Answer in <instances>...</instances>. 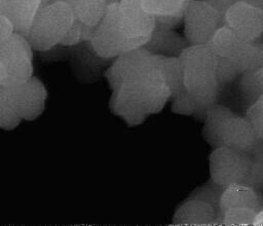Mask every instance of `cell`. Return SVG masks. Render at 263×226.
Returning a JSON list of instances; mask_svg holds the SVG:
<instances>
[{
    "label": "cell",
    "instance_id": "obj_1",
    "mask_svg": "<svg viewBox=\"0 0 263 226\" xmlns=\"http://www.w3.org/2000/svg\"><path fill=\"white\" fill-rule=\"evenodd\" d=\"M163 58L140 47L115 58L105 72L111 88L110 110L127 125L142 124L172 99Z\"/></svg>",
    "mask_w": 263,
    "mask_h": 226
},
{
    "label": "cell",
    "instance_id": "obj_2",
    "mask_svg": "<svg viewBox=\"0 0 263 226\" xmlns=\"http://www.w3.org/2000/svg\"><path fill=\"white\" fill-rule=\"evenodd\" d=\"M156 27V18L143 6L142 0H120L107 5L106 12L95 27L89 45L105 60L115 59L144 47Z\"/></svg>",
    "mask_w": 263,
    "mask_h": 226
},
{
    "label": "cell",
    "instance_id": "obj_3",
    "mask_svg": "<svg viewBox=\"0 0 263 226\" xmlns=\"http://www.w3.org/2000/svg\"><path fill=\"white\" fill-rule=\"evenodd\" d=\"M185 90L195 101L198 109L215 104L220 83L216 70L219 56L210 43L188 44L178 56Z\"/></svg>",
    "mask_w": 263,
    "mask_h": 226
},
{
    "label": "cell",
    "instance_id": "obj_4",
    "mask_svg": "<svg viewBox=\"0 0 263 226\" xmlns=\"http://www.w3.org/2000/svg\"><path fill=\"white\" fill-rule=\"evenodd\" d=\"M203 137L214 148L226 146L250 153L258 142L246 117L235 115L224 106L213 104L205 109Z\"/></svg>",
    "mask_w": 263,
    "mask_h": 226
},
{
    "label": "cell",
    "instance_id": "obj_5",
    "mask_svg": "<svg viewBox=\"0 0 263 226\" xmlns=\"http://www.w3.org/2000/svg\"><path fill=\"white\" fill-rule=\"evenodd\" d=\"M75 20L72 9L66 2L51 0L40 7L26 37L34 50H50L60 45Z\"/></svg>",
    "mask_w": 263,
    "mask_h": 226
},
{
    "label": "cell",
    "instance_id": "obj_6",
    "mask_svg": "<svg viewBox=\"0 0 263 226\" xmlns=\"http://www.w3.org/2000/svg\"><path fill=\"white\" fill-rule=\"evenodd\" d=\"M33 51L28 38L18 32L0 44V61L5 70V76L0 84L12 86L34 76Z\"/></svg>",
    "mask_w": 263,
    "mask_h": 226
},
{
    "label": "cell",
    "instance_id": "obj_7",
    "mask_svg": "<svg viewBox=\"0 0 263 226\" xmlns=\"http://www.w3.org/2000/svg\"><path fill=\"white\" fill-rule=\"evenodd\" d=\"M251 164L250 153L220 146L214 148L209 158L211 181L222 188L245 183Z\"/></svg>",
    "mask_w": 263,
    "mask_h": 226
},
{
    "label": "cell",
    "instance_id": "obj_8",
    "mask_svg": "<svg viewBox=\"0 0 263 226\" xmlns=\"http://www.w3.org/2000/svg\"><path fill=\"white\" fill-rule=\"evenodd\" d=\"M184 38L188 44H205L223 26L219 14L203 0H191L184 16Z\"/></svg>",
    "mask_w": 263,
    "mask_h": 226
},
{
    "label": "cell",
    "instance_id": "obj_9",
    "mask_svg": "<svg viewBox=\"0 0 263 226\" xmlns=\"http://www.w3.org/2000/svg\"><path fill=\"white\" fill-rule=\"evenodd\" d=\"M6 87L14 110L22 121L35 120L43 113L47 89L38 77L32 76L26 82Z\"/></svg>",
    "mask_w": 263,
    "mask_h": 226
},
{
    "label": "cell",
    "instance_id": "obj_10",
    "mask_svg": "<svg viewBox=\"0 0 263 226\" xmlns=\"http://www.w3.org/2000/svg\"><path fill=\"white\" fill-rule=\"evenodd\" d=\"M224 25L241 39L256 42L263 33V9L234 2L225 14Z\"/></svg>",
    "mask_w": 263,
    "mask_h": 226
},
{
    "label": "cell",
    "instance_id": "obj_11",
    "mask_svg": "<svg viewBox=\"0 0 263 226\" xmlns=\"http://www.w3.org/2000/svg\"><path fill=\"white\" fill-rule=\"evenodd\" d=\"M221 214L218 206L202 199L189 197L176 210L174 225H212L220 224Z\"/></svg>",
    "mask_w": 263,
    "mask_h": 226
},
{
    "label": "cell",
    "instance_id": "obj_12",
    "mask_svg": "<svg viewBox=\"0 0 263 226\" xmlns=\"http://www.w3.org/2000/svg\"><path fill=\"white\" fill-rule=\"evenodd\" d=\"M230 208H249L259 212L263 209V192L245 183L229 185L223 188L220 196V214Z\"/></svg>",
    "mask_w": 263,
    "mask_h": 226
},
{
    "label": "cell",
    "instance_id": "obj_13",
    "mask_svg": "<svg viewBox=\"0 0 263 226\" xmlns=\"http://www.w3.org/2000/svg\"><path fill=\"white\" fill-rule=\"evenodd\" d=\"M191 0H142L144 8L155 16L158 25L176 28L183 22L184 12Z\"/></svg>",
    "mask_w": 263,
    "mask_h": 226
},
{
    "label": "cell",
    "instance_id": "obj_14",
    "mask_svg": "<svg viewBox=\"0 0 263 226\" xmlns=\"http://www.w3.org/2000/svg\"><path fill=\"white\" fill-rule=\"evenodd\" d=\"M187 45L188 43L186 39L176 33L172 28H167L156 23V27L151 38L144 47L155 54L179 56Z\"/></svg>",
    "mask_w": 263,
    "mask_h": 226
},
{
    "label": "cell",
    "instance_id": "obj_15",
    "mask_svg": "<svg viewBox=\"0 0 263 226\" xmlns=\"http://www.w3.org/2000/svg\"><path fill=\"white\" fill-rule=\"evenodd\" d=\"M43 0H6L3 13L12 22L15 32L27 35Z\"/></svg>",
    "mask_w": 263,
    "mask_h": 226
},
{
    "label": "cell",
    "instance_id": "obj_16",
    "mask_svg": "<svg viewBox=\"0 0 263 226\" xmlns=\"http://www.w3.org/2000/svg\"><path fill=\"white\" fill-rule=\"evenodd\" d=\"M72 9L75 18L84 25L96 27L103 18L107 4L104 0H61Z\"/></svg>",
    "mask_w": 263,
    "mask_h": 226
},
{
    "label": "cell",
    "instance_id": "obj_17",
    "mask_svg": "<svg viewBox=\"0 0 263 226\" xmlns=\"http://www.w3.org/2000/svg\"><path fill=\"white\" fill-rule=\"evenodd\" d=\"M251 164L249 174L245 181L255 189L263 192V141L258 140L255 147L250 152Z\"/></svg>",
    "mask_w": 263,
    "mask_h": 226
},
{
    "label": "cell",
    "instance_id": "obj_18",
    "mask_svg": "<svg viewBox=\"0 0 263 226\" xmlns=\"http://www.w3.org/2000/svg\"><path fill=\"white\" fill-rule=\"evenodd\" d=\"M22 122L11 103L7 87L0 84V128L14 129Z\"/></svg>",
    "mask_w": 263,
    "mask_h": 226
},
{
    "label": "cell",
    "instance_id": "obj_19",
    "mask_svg": "<svg viewBox=\"0 0 263 226\" xmlns=\"http://www.w3.org/2000/svg\"><path fill=\"white\" fill-rule=\"evenodd\" d=\"M257 211L249 208H230L221 213L220 224L254 225Z\"/></svg>",
    "mask_w": 263,
    "mask_h": 226
},
{
    "label": "cell",
    "instance_id": "obj_20",
    "mask_svg": "<svg viewBox=\"0 0 263 226\" xmlns=\"http://www.w3.org/2000/svg\"><path fill=\"white\" fill-rule=\"evenodd\" d=\"M240 85L243 93L253 102L263 95V66L255 71L241 74Z\"/></svg>",
    "mask_w": 263,
    "mask_h": 226
},
{
    "label": "cell",
    "instance_id": "obj_21",
    "mask_svg": "<svg viewBox=\"0 0 263 226\" xmlns=\"http://www.w3.org/2000/svg\"><path fill=\"white\" fill-rule=\"evenodd\" d=\"M95 31V27H90L82 24L81 22L75 20L73 25L70 27L68 32L63 37L60 45L63 46H73L80 42L90 41L92 34Z\"/></svg>",
    "mask_w": 263,
    "mask_h": 226
},
{
    "label": "cell",
    "instance_id": "obj_22",
    "mask_svg": "<svg viewBox=\"0 0 263 226\" xmlns=\"http://www.w3.org/2000/svg\"><path fill=\"white\" fill-rule=\"evenodd\" d=\"M245 117L253 126L257 138L263 141V95L252 103Z\"/></svg>",
    "mask_w": 263,
    "mask_h": 226
},
{
    "label": "cell",
    "instance_id": "obj_23",
    "mask_svg": "<svg viewBox=\"0 0 263 226\" xmlns=\"http://www.w3.org/2000/svg\"><path fill=\"white\" fill-rule=\"evenodd\" d=\"M216 74L220 85L229 83L236 79L237 76L241 75L237 67L230 60L225 58H219Z\"/></svg>",
    "mask_w": 263,
    "mask_h": 226
},
{
    "label": "cell",
    "instance_id": "obj_24",
    "mask_svg": "<svg viewBox=\"0 0 263 226\" xmlns=\"http://www.w3.org/2000/svg\"><path fill=\"white\" fill-rule=\"evenodd\" d=\"M172 100V111L175 113L190 115L197 110V105L195 101L187 91H184L183 93L173 98Z\"/></svg>",
    "mask_w": 263,
    "mask_h": 226
},
{
    "label": "cell",
    "instance_id": "obj_25",
    "mask_svg": "<svg viewBox=\"0 0 263 226\" xmlns=\"http://www.w3.org/2000/svg\"><path fill=\"white\" fill-rule=\"evenodd\" d=\"M15 33V28L10 18L4 13L0 14V44L7 41Z\"/></svg>",
    "mask_w": 263,
    "mask_h": 226
},
{
    "label": "cell",
    "instance_id": "obj_26",
    "mask_svg": "<svg viewBox=\"0 0 263 226\" xmlns=\"http://www.w3.org/2000/svg\"><path fill=\"white\" fill-rule=\"evenodd\" d=\"M206 4H209L222 18L224 24V17L227 12V10L230 8V6L234 3L233 0H203Z\"/></svg>",
    "mask_w": 263,
    "mask_h": 226
},
{
    "label": "cell",
    "instance_id": "obj_27",
    "mask_svg": "<svg viewBox=\"0 0 263 226\" xmlns=\"http://www.w3.org/2000/svg\"><path fill=\"white\" fill-rule=\"evenodd\" d=\"M234 2H241V3H246L248 5L263 9V0H233Z\"/></svg>",
    "mask_w": 263,
    "mask_h": 226
},
{
    "label": "cell",
    "instance_id": "obj_28",
    "mask_svg": "<svg viewBox=\"0 0 263 226\" xmlns=\"http://www.w3.org/2000/svg\"><path fill=\"white\" fill-rule=\"evenodd\" d=\"M254 225H263V209L260 210L259 212H257L255 221H254Z\"/></svg>",
    "mask_w": 263,
    "mask_h": 226
},
{
    "label": "cell",
    "instance_id": "obj_29",
    "mask_svg": "<svg viewBox=\"0 0 263 226\" xmlns=\"http://www.w3.org/2000/svg\"><path fill=\"white\" fill-rule=\"evenodd\" d=\"M4 76H5V70H4V67H3V65H2V63L0 61V82L2 81Z\"/></svg>",
    "mask_w": 263,
    "mask_h": 226
},
{
    "label": "cell",
    "instance_id": "obj_30",
    "mask_svg": "<svg viewBox=\"0 0 263 226\" xmlns=\"http://www.w3.org/2000/svg\"><path fill=\"white\" fill-rule=\"evenodd\" d=\"M5 2H6V0H0V14L3 13V11H4Z\"/></svg>",
    "mask_w": 263,
    "mask_h": 226
},
{
    "label": "cell",
    "instance_id": "obj_31",
    "mask_svg": "<svg viewBox=\"0 0 263 226\" xmlns=\"http://www.w3.org/2000/svg\"><path fill=\"white\" fill-rule=\"evenodd\" d=\"M105 1V3L107 4V5H109V4H112V3H117V2H119L120 0H104Z\"/></svg>",
    "mask_w": 263,
    "mask_h": 226
},
{
    "label": "cell",
    "instance_id": "obj_32",
    "mask_svg": "<svg viewBox=\"0 0 263 226\" xmlns=\"http://www.w3.org/2000/svg\"><path fill=\"white\" fill-rule=\"evenodd\" d=\"M257 42H262L263 43V33H262V35L260 36V38L258 39V41Z\"/></svg>",
    "mask_w": 263,
    "mask_h": 226
},
{
    "label": "cell",
    "instance_id": "obj_33",
    "mask_svg": "<svg viewBox=\"0 0 263 226\" xmlns=\"http://www.w3.org/2000/svg\"><path fill=\"white\" fill-rule=\"evenodd\" d=\"M49 1H51V0H43V4H44V3H47V2H49Z\"/></svg>",
    "mask_w": 263,
    "mask_h": 226
}]
</instances>
